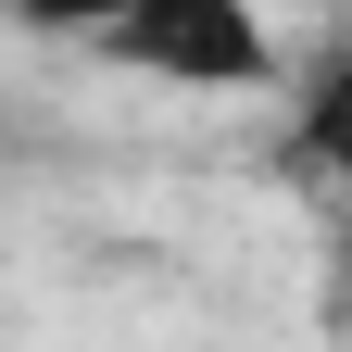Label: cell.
I'll use <instances>...</instances> for the list:
<instances>
[{
  "label": "cell",
  "mask_w": 352,
  "mask_h": 352,
  "mask_svg": "<svg viewBox=\"0 0 352 352\" xmlns=\"http://www.w3.org/2000/svg\"><path fill=\"white\" fill-rule=\"evenodd\" d=\"M88 63H126L151 88H289V51L252 0H126V13H88Z\"/></svg>",
  "instance_id": "cell-1"
},
{
  "label": "cell",
  "mask_w": 352,
  "mask_h": 352,
  "mask_svg": "<svg viewBox=\"0 0 352 352\" xmlns=\"http://www.w3.org/2000/svg\"><path fill=\"white\" fill-rule=\"evenodd\" d=\"M289 176H315V189H340L352 214V38H327L315 63H289Z\"/></svg>",
  "instance_id": "cell-2"
}]
</instances>
